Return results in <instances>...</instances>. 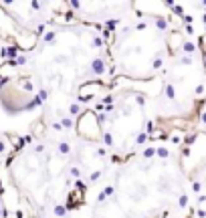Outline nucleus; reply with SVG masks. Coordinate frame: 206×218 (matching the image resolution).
<instances>
[{"label": "nucleus", "instance_id": "nucleus-1", "mask_svg": "<svg viewBox=\"0 0 206 218\" xmlns=\"http://www.w3.org/2000/svg\"><path fill=\"white\" fill-rule=\"evenodd\" d=\"M77 133L81 135L83 139L87 142H99L101 135H103V129H101V121L97 117L95 111L87 109L77 117V125H75Z\"/></svg>", "mask_w": 206, "mask_h": 218}]
</instances>
